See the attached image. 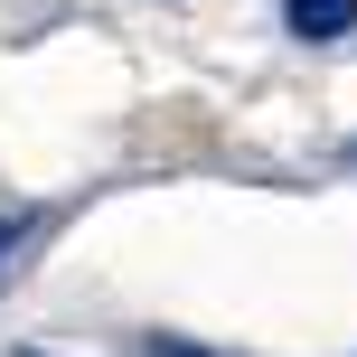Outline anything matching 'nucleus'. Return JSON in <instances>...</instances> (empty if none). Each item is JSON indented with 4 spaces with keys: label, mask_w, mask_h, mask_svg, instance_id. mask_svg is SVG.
<instances>
[{
    "label": "nucleus",
    "mask_w": 357,
    "mask_h": 357,
    "mask_svg": "<svg viewBox=\"0 0 357 357\" xmlns=\"http://www.w3.org/2000/svg\"><path fill=\"white\" fill-rule=\"evenodd\" d=\"M29 235V216H0V264H10V245Z\"/></svg>",
    "instance_id": "3"
},
{
    "label": "nucleus",
    "mask_w": 357,
    "mask_h": 357,
    "mask_svg": "<svg viewBox=\"0 0 357 357\" xmlns=\"http://www.w3.org/2000/svg\"><path fill=\"white\" fill-rule=\"evenodd\" d=\"M151 357H216V348H188V339H151Z\"/></svg>",
    "instance_id": "2"
},
{
    "label": "nucleus",
    "mask_w": 357,
    "mask_h": 357,
    "mask_svg": "<svg viewBox=\"0 0 357 357\" xmlns=\"http://www.w3.org/2000/svg\"><path fill=\"white\" fill-rule=\"evenodd\" d=\"M282 29L310 38V47H329V38L357 29V0H282Z\"/></svg>",
    "instance_id": "1"
}]
</instances>
